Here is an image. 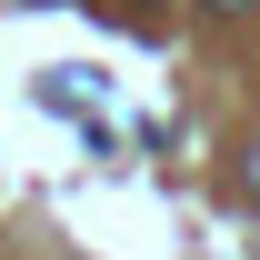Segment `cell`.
I'll return each mask as SVG.
<instances>
[{"mask_svg":"<svg viewBox=\"0 0 260 260\" xmlns=\"http://www.w3.org/2000/svg\"><path fill=\"white\" fill-rule=\"evenodd\" d=\"M210 10H250V0H210Z\"/></svg>","mask_w":260,"mask_h":260,"instance_id":"obj_2","label":"cell"},{"mask_svg":"<svg viewBox=\"0 0 260 260\" xmlns=\"http://www.w3.org/2000/svg\"><path fill=\"white\" fill-rule=\"evenodd\" d=\"M240 190H250V200H260V150H250V160H240Z\"/></svg>","mask_w":260,"mask_h":260,"instance_id":"obj_1","label":"cell"}]
</instances>
